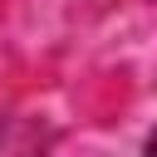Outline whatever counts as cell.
<instances>
[{"instance_id": "6da1fadb", "label": "cell", "mask_w": 157, "mask_h": 157, "mask_svg": "<svg viewBox=\"0 0 157 157\" xmlns=\"http://www.w3.org/2000/svg\"><path fill=\"white\" fill-rule=\"evenodd\" d=\"M54 132L44 118L29 113H0V157H49Z\"/></svg>"}, {"instance_id": "7a4b0ae2", "label": "cell", "mask_w": 157, "mask_h": 157, "mask_svg": "<svg viewBox=\"0 0 157 157\" xmlns=\"http://www.w3.org/2000/svg\"><path fill=\"white\" fill-rule=\"evenodd\" d=\"M147 157H157V132H152V137H147Z\"/></svg>"}]
</instances>
